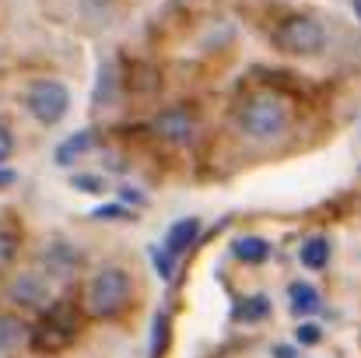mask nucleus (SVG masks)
Here are the masks:
<instances>
[{"label":"nucleus","instance_id":"nucleus-1","mask_svg":"<svg viewBox=\"0 0 361 358\" xmlns=\"http://www.w3.org/2000/svg\"><path fill=\"white\" fill-rule=\"evenodd\" d=\"M235 123L245 137L252 141H274L288 130L291 113L288 106L274 95V92H256V95H245L235 109Z\"/></svg>","mask_w":361,"mask_h":358},{"label":"nucleus","instance_id":"nucleus-2","mask_svg":"<svg viewBox=\"0 0 361 358\" xmlns=\"http://www.w3.org/2000/svg\"><path fill=\"white\" fill-rule=\"evenodd\" d=\"M274 42L291 56H312L326 46V28L312 14H291L274 28Z\"/></svg>","mask_w":361,"mask_h":358},{"label":"nucleus","instance_id":"nucleus-3","mask_svg":"<svg viewBox=\"0 0 361 358\" xmlns=\"http://www.w3.org/2000/svg\"><path fill=\"white\" fill-rule=\"evenodd\" d=\"M78 327H81V313L71 302H56L42 313L39 327L32 330V345L39 352H60L78 338Z\"/></svg>","mask_w":361,"mask_h":358},{"label":"nucleus","instance_id":"nucleus-4","mask_svg":"<svg viewBox=\"0 0 361 358\" xmlns=\"http://www.w3.org/2000/svg\"><path fill=\"white\" fill-rule=\"evenodd\" d=\"M130 292H133V285H130L126 270L102 267L92 278V285H88V309H92V316H116V313H123V306L130 302Z\"/></svg>","mask_w":361,"mask_h":358},{"label":"nucleus","instance_id":"nucleus-5","mask_svg":"<svg viewBox=\"0 0 361 358\" xmlns=\"http://www.w3.org/2000/svg\"><path fill=\"white\" fill-rule=\"evenodd\" d=\"M25 106H28V113L39 119L42 126H53L56 119L67 117V109H71V92H67L60 81L39 78V81L28 85V92H25Z\"/></svg>","mask_w":361,"mask_h":358},{"label":"nucleus","instance_id":"nucleus-6","mask_svg":"<svg viewBox=\"0 0 361 358\" xmlns=\"http://www.w3.org/2000/svg\"><path fill=\"white\" fill-rule=\"evenodd\" d=\"M46 270L53 274V278H67V274H74V267H78V249L71 246V242H63V239H56L49 249H46Z\"/></svg>","mask_w":361,"mask_h":358},{"label":"nucleus","instance_id":"nucleus-7","mask_svg":"<svg viewBox=\"0 0 361 358\" xmlns=\"http://www.w3.org/2000/svg\"><path fill=\"white\" fill-rule=\"evenodd\" d=\"M154 130L161 137H169V141H186L190 130H193V117L186 109H169V113H161L154 119Z\"/></svg>","mask_w":361,"mask_h":358},{"label":"nucleus","instance_id":"nucleus-8","mask_svg":"<svg viewBox=\"0 0 361 358\" xmlns=\"http://www.w3.org/2000/svg\"><path fill=\"white\" fill-rule=\"evenodd\" d=\"M197 236H200V222H197V218H183V222H176V225L169 229V239H165V256L176 260V256H179V253H183Z\"/></svg>","mask_w":361,"mask_h":358},{"label":"nucleus","instance_id":"nucleus-9","mask_svg":"<svg viewBox=\"0 0 361 358\" xmlns=\"http://www.w3.org/2000/svg\"><path fill=\"white\" fill-rule=\"evenodd\" d=\"M288 302H291V313H298V316H312L316 309H319V292L312 288V285H291L288 288Z\"/></svg>","mask_w":361,"mask_h":358},{"label":"nucleus","instance_id":"nucleus-10","mask_svg":"<svg viewBox=\"0 0 361 358\" xmlns=\"http://www.w3.org/2000/svg\"><path fill=\"white\" fill-rule=\"evenodd\" d=\"M302 263L309 270H323L330 263V239L326 236H309L302 242Z\"/></svg>","mask_w":361,"mask_h":358},{"label":"nucleus","instance_id":"nucleus-11","mask_svg":"<svg viewBox=\"0 0 361 358\" xmlns=\"http://www.w3.org/2000/svg\"><path fill=\"white\" fill-rule=\"evenodd\" d=\"M235 256L239 260H245V263H263L267 256H270V242L267 239H259V236H242L235 239Z\"/></svg>","mask_w":361,"mask_h":358},{"label":"nucleus","instance_id":"nucleus-12","mask_svg":"<svg viewBox=\"0 0 361 358\" xmlns=\"http://www.w3.org/2000/svg\"><path fill=\"white\" fill-rule=\"evenodd\" d=\"M92 144H95V130H78L71 141H63V144L56 148V162H60V165H67V162H74L81 151H88Z\"/></svg>","mask_w":361,"mask_h":358},{"label":"nucleus","instance_id":"nucleus-13","mask_svg":"<svg viewBox=\"0 0 361 358\" xmlns=\"http://www.w3.org/2000/svg\"><path fill=\"white\" fill-rule=\"evenodd\" d=\"M11 299H14L18 306H39V302H42V285L25 274V278H18V281L11 285Z\"/></svg>","mask_w":361,"mask_h":358},{"label":"nucleus","instance_id":"nucleus-14","mask_svg":"<svg viewBox=\"0 0 361 358\" xmlns=\"http://www.w3.org/2000/svg\"><path fill=\"white\" fill-rule=\"evenodd\" d=\"M25 341V327L11 316H0V352H11Z\"/></svg>","mask_w":361,"mask_h":358},{"label":"nucleus","instance_id":"nucleus-15","mask_svg":"<svg viewBox=\"0 0 361 358\" xmlns=\"http://www.w3.org/2000/svg\"><path fill=\"white\" fill-rule=\"evenodd\" d=\"M267 309H270V302H267L263 295H256V299L242 302L239 309H235V316H239V320H249V323H252V320H263V316H267Z\"/></svg>","mask_w":361,"mask_h":358},{"label":"nucleus","instance_id":"nucleus-16","mask_svg":"<svg viewBox=\"0 0 361 358\" xmlns=\"http://www.w3.org/2000/svg\"><path fill=\"white\" fill-rule=\"evenodd\" d=\"M18 256V236L11 229H0V270H7Z\"/></svg>","mask_w":361,"mask_h":358},{"label":"nucleus","instance_id":"nucleus-17","mask_svg":"<svg viewBox=\"0 0 361 358\" xmlns=\"http://www.w3.org/2000/svg\"><path fill=\"white\" fill-rule=\"evenodd\" d=\"M14 155V137H11V130L0 123V162H7Z\"/></svg>","mask_w":361,"mask_h":358},{"label":"nucleus","instance_id":"nucleus-18","mask_svg":"<svg viewBox=\"0 0 361 358\" xmlns=\"http://www.w3.org/2000/svg\"><path fill=\"white\" fill-rule=\"evenodd\" d=\"M298 341H302V345H316V341H319V327H312V323L298 327Z\"/></svg>","mask_w":361,"mask_h":358},{"label":"nucleus","instance_id":"nucleus-19","mask_svg":"<svg viewBox=\"0 0 361 358\" xmlns=\"http://www.w3.org/2000/svg\"><path fill=\"white\" fill-rule=\"evenodd\" d=\"M14 179H18V176H14L11 169H0V190H4V186H11Z\"/></svg>","mask_w":361,"mask_h":358},{"label":"nucleus","instance_id":"nucleus-20","mask_svg":"<svg viewBox=\"0 0 361 358\" xmlns=\"http://www.w3.org/2000/svg\"><path fill=\"white\" fill-rule=\"evenodd\" d=\"M274 358H295V352H291V348H277V352H274Z\"/></svg>","mask_w":361,"mask_h":358},{"label":"nucleus","instance_id":"nucleus-21","mask_svg":"<svg viewBox=\"0 0 361 358\" xmlns=\"http://www.w3.org/2000/svg\"><path fill=\"white\" fill-rule=\"evenodd\" d=\"M355 11H358V18H361V0H355Z\"/></svg>","mask_w":361,"mask_h":358}]
</instances>
